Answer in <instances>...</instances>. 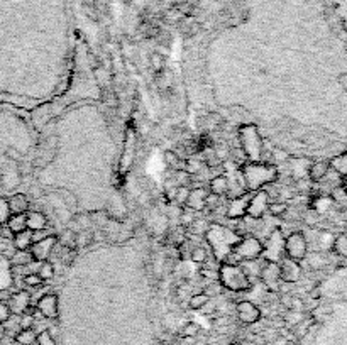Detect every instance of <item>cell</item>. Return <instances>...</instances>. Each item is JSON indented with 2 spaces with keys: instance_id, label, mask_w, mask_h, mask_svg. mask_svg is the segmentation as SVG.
<instances>
[{
  "instance_id": "37",
  "label": "cell",
  "mask_w": 347,
  "mask_h": 345,
  "mask_svg": "<svg viewBox=\"0 0 347 345\" xmlns=\"http://www.w3.org/2000/svg\"><path fill=\"white\" fill-rule=\"evenodd\" d=\"M190 186H178L176 188V195H175V201L178 205H185L188 200V195H190Z\"/></svg>"
},
{
  "instance_id": "13",
  "label": "cell",
  "mask_w": 347,
  "mask_h": 345,
  "mask_svg": "<svg viewBox=\"0 0 347 345\" xmlns=\"http://www.w3.org/2000/svg\"><path fill=\"white\" fill-rule=\"evenodd\" d=\"M249 198H251V191L249 193H242L239 196H234L232 200L229 201L225 208V215L227 219L232 220H242L247 213V205H249Z\"/></svg>"
},
{
  "instance_id": "14",
  "label": "cell",
  "mask_w": 347,
  "mask_h": 345,
  "mask_svg": "<svg viewBox=\"0 0 347 345\" xmlns=\"http://www.w3.org/2000/svg\"><path fill=\"white\" fill-rule=\"evenodd\" d=\"M38 311L41 313V316L48 320H56L58 315H60V310H58V296L55 293H46L39 298L38 305Z\"/></svg>"
},
{
  "instance_id": "36",
  "label": "cell",
  "mask_w": 347,
  "mask_h": 345,
  "mask_svg": "<svg viewBox=\"0 0 347 345\" xmlns=\"http://www.w3.org/2000/svg\"><path fill=\"white\" fill-rule=\"evenodd\" d=\"M32 261H34V259H32V256H31V252H29V250H17V254L12 257V262H14L15 266L29 264V262H32Z\"/></svg>"
},
{
  "instance_id": "9",
  "label": "cell",
  "mask_w": 347,
  "mask_h": 345,
  "mask_svg": "<svg viewBox=\"0 0 347 345\" xmlns=\"http://www.w3.org/2000/svg\"><path fill=\"white\" fill-rule=\"evenodd\" d=\"M270 193L268 190H258V191H253L251 193V198H249V205H247V213L246 217H251L254 220H259L264 217V213L268 212V205H270Z\"/></svg>"
},
{
  "instance_id": "47",
  "label": "cell",
  "mask_w": 347,
  "mask_h": 345,
  "mask_svg": "<svg viewBox=\"0 0 347 345\" xmlns=\"http://www.w3.org/2000/svg\"><path fill=\"white\" fill-rule=\"evenodd\" d=\"M229 345H246V344H242V342H232V344H229Z\"/></svg>"
},
{
  "instance_id": "30",
  "label": "cell",
  "mask_w": 347,
  "mask_h": 345,
  "mask_svg": "<svg viewBox=\"0 0 347 345\" xmlns=\"http://www.w3.org/2000/svg\"><path fill=\"white\" fill-rule=\"evenodd\" d=\"M12 212L9 207V198L5 196H0V225H5L7 220L10 219Z\"/></svg>"
},
{
  "instance_id": "25",
  "label": "cell",
  "mask_w": 347,
  "mask_h": 345,
  "mask_svg": "<svg viewBox=\"0 0 347 345\" xmlns=\"http://www.w3.org/2000/svg\"><path fill=\"white\" fill-rule=\"evenodd\" d=\"M58 242L66 249H76V232L71 229H66L63 232V235L58 239Z\"/></svg>"
},
{
  "instance_id": "29",
  "label": "cell",
  "mask_w": 347,
  "mask_h": 345,
  "mask_svg": "<svg viewBox=\"0 0 347 345\" xmlns=\"http://www.w3.org/2000/svg\"><path fill=\"white\" fill-rule=\"evenodd\" d=\"M268 212H270V215L273 217H283L284 213L288 212V205L283 203V201H270Z\"/></svg>"
},
{
  "instance_id": "26",
  "label": "cell",
  "mask_w": 347,
  "mask_h": 345,
  "mask_svg": "<svg viewBox=\"0 0 347 345\" xmlns=\"http://www.w3.org/2000/svg\"><path fill=\"white\" fill-rule=\"evenodd\" d=\"M208 301H210V296L202 291V293H197L190 298L188 306L192 308V310H202V308H205L207 305H208Z\"/></svg>"
},
{
  "instance_id": "5",
  "label": "cell",
  "mask_w": 347,
  "mask_h": 345,
  "mask_svg": "<svg viewBox=\"0 0 347 345\" xmlns=\"http://www.w3.org/2000/svg\"><path fill=\"white\" fill-rule=\"evenodd\" d=\"M230 256H235L241 262L258 261L263 256V242L254 235L241 237V240L232 247Z\"/></svg>"
},
{
  "instance_id": "27",
  "label": "cell",
  "mask_w": 347,
  "mask_h": 345,
  "mask_svg": "<svg viewBox=\"0 0 347 345\" xmlns=\"http://www.w3.org/2000/svg\"><path fill=\"white\" fill-rule=\"evenodd\" d=\"M332 250L341 257H347V233H342L334 239L332 242Z\"/></svg>"
},
{
  "instance_id": "38",
  "label": "cell",
  "mask_w": 347,
  "mask_h": 345,
  "mask_svg": "<svg viewBox=\"0 0 347 345\" xmlns=\"http://www.w3.org/2000/svg\"><path fill=\"white\" fill-rule=\"evenodd\" d=\"M43 279L39 278V274L38 273H31V274H26L24 276V285L29 286V288H38L43 285Z\"/></svg>"
},
{
  "instance_id": "17",
  "label": "cell",
  "mask_w": 347,
  "mask_h": 345,
  "mask_svg": "<svg viewBox=\"0 0 347 345\" xmlns=\"http://www.w3.org/2000/svg\"><path fill=\"white\" fill-rule=\"evenodd\" d=\"M26 222H27V229L31 232H36V230H43L46 229L48 225V217L44 215L43 212L32 210L26 213Z\"/></svg>"
},
{
  "instance_id": "42",
  "label": "cell",
  "mask_w": 347,
  "mask_h": 345,
  "mask_svg": "<svg viewBox=\"0 0 347 345\" xmlns=\"http://www.w3.org/2000/svg\"><path fill=\"white\" fill-rule=\"evenodd\" d=\"M10 308L7 305V301H0V323H5L10 320Z\"/></svg>"
},
{
  "instance_id": "45",
  "label": "cell",
  "mask_w": 347,
  "mask_h": 345,
  "mask_svg": "<svg viewBox=\"0 0 347 345\" xmlns=\"http://www.w3.org/2000/svg\"><path fill=\"white\" fill-rule=\"evenodd\" d=\"M48 235H51V232L46 230V229L36 230V232H32V244H34V242H38V240H43L44 237H48Z\"/></svg>"
},
{
  "instance_id": "33",
  "label": "cell",
  "mask_w": 347,
  "mask_h": 345,
  "mask_svg": "<svg viewBox=\"0 0 347 345\" xmlns=\"http://www.w3.org/2000/svg\"><path fill=\"white\" fill-rule=\"evenodd\" d=\"M190 259H192V262H195V264H205L207 259H208V252H207L204 247H195L190 252Z\"/></svg>"
},
{
  "instance_id": "32",
  "label": "cell",
  "mask_w": 347,
  "mask_h": 345,
  "mask_svg": "<svg viewBox=\"0 0 347 345\" xmlns=\"http://www.w3.org/2000/svg\"><path fill=\"white\" fill-rule=\"evenodd\" d=\"M92 240H93V235L90 233V230H78L76 232V249L86 247Z\"/></svg>"
},
{
  "instance_id": "18",
  "label": "cell",
  "mask_w": 347,
  "mask_h": 345,
  "mask_svg": "<svg viewBox=\"0 0 347 345\" xmlns=\"http://www.w3.org/2000/svg\"><path fill=\"white\" fill-rule=\"evenodd\" d=\"M208 191L217 196L227 195V193H229V178H225L224 174L213 176L208 181Z\"/></svg>"
},
{
  "instance_id": "4",
  "label": "cell",
  "mask_w": 347,
  "mask_h": 345,
  "mask_svg": "<svg viewBox=\"0 0 347 345\" xmlns=\"http://www.w3.org/2000/svg\"><path fill=\"white\" fill-rule=\"evenodd\" d=\"M239 147L244 151L247 161L251 163H259L263 159V151H264V142L263 137L259 134L258 127L254 124H244L239 127Z\"/></svg>"
},
{
  "instance_id": "46",
  "label": "cell",
  "mask_w": 347,
  "mask_h": 345,
  "mask_svg": "<svg viewBox=\"0 0 347 345\" xmlns=\"http://www.w3.org/2000/svg\"><path fill=\"white\" fill-rule=\"evenodd\" d=\"M5 334H7L5 323H0V342H3V339H5Z\"/></svg>"
},
{
  "instance_id": "39",
  "label": "cell",
  "mask_w": 347,
  "mask_h": 345,
  "mask_svg": "<svg viewBox=\"0 0 347 345\" xmlns=\"http://www.w3.org/2000/svg\"><path fill=\"white\" fill-rule=\"evenodd\" d=\"M198 332H200V327H198V323L195 322H188L187 325L183 327V337H192V339H195V337L198 335Z\"/></svg>"
},
{
  "instance_id": "7",
  "label": "cell",
  "mask_w": 347,
  "mask_h": 345,
  "mask_svg": "<svg viewBox=\"0 0 347 345\" xmlns=\"http://www.w3.org/2000/svg\"><path fill=\"white\" fill-rule=\"evenodd\" d=\"M268 262H279L284 257V237L281 229L276 227L268 237V242L263 244V256Z\"/></svg>"
},
{
  "instance_id": "11",
  "label": "cell",
  "mask_w": 347,
  "mask_h": 345,
  "mask_svg": "<svg viewBox=\"0 0 347 345\" xmlns=\"http://www.w3.org/2000/svg\"><path fill=\"white\" fill-rule=\"evenodd\" d=\"M235 313H237V318L241 323L244 325H254L261 320V310H259L258 305H254L249 299H242L235 305Z\"/></svg>"
},
{
  "instance_id": "19",
  "label": "cell",
  "mask_w": 347,
  "mask_h": 345,
  "mask_svg": "<svg viewBox=\"0 0 347 345\" xmlns=\"http://www.w3.org/2000/svg\"><path fill=\"white\" fill-rule=\"evenodd\" d=\"M329 171L330 166L327 161H315L308 166V176L312 181H322V179H325Z\"/></svg>"
},
{
  "instance_id": "44",
  "label": "cell",
  "mask_w": 347,
  "mask_h": 345,
  "mask_svg": "<svg viewBox=\"0 0 347 345\" xmlns=\"http://www.w3.org/2000/svg\"><path fill=\"white\" fill-rule=\"evenodd\" d=\"M284 320H286L288 323H291V325H296V323H300V320H301V313H298V311H295V310H290L288 311V315L284 316Z\"/></svg>"
},
{
  "instance_id": "21",
  "label": "cell",
  "mask_w": 347,
  "mask_h": 345,
  "mask_svg": "<svg viewBox=\"0 0 347 345\" xmlns=\"http://www.w3.org/2000/svg\"><path fill=\"white\" fill-rule=\"evenodd\" d=\"M7 227L10 229V232L14 233H19L22 230L27 229V222H26V213H12L10 219L7 220Z\"/></svg>"
},
{
  "instance_id": "34",
  "label": "cell",
  "mask_w": 347,
  "mask_h": 345,
  "mask_svg": "<svg viewBox=\"0 0 347 345\" xmlns=\"http://www.w3.org/2000/svg\"><path fill=\"white\" fill-rule=\"evenodd\" d=\"M171 83H173V80H171V73L166 71V69H161V71H158V85H159V88L161 90H169L171 88Z\"/></svg>"
},
{
  "instance_id": "2",
  "label": "cell",
  "mask_w": 347,
  "mask_h": 345,
  "mask_svg": "<svg viewBox=\"0 0 347 345\" xmlns=\"http://www.w3.org/2000/svg\"><path fill=\"white\" fill-rule=\"evenodd\" d=\"M241 172L244 176L246 190L247 191H258L264 186L275 183L278 179V168L270 163H251L247 161L241 166Z\"/></svg>"
},
{
  "instance_id": "24",
  "label": "cell",
  "mask_w": 347,
  "mask_h": 345,
  "mask_svg": "<svg viewBox=\"0 0 347 345\" xmlns=\"http://www.w3.org/2000/svg\"><path fill=\"white\" fill-rule=\"evenodd\" d=\"M329 166L339 176H347V153H341L336 158H332L329 161Z\"/></svg>"
},
{
  "instance_id": "8",
  "label": "cell",
  "mask_w": 347,
  "mask_h": 345,
  "mask_svg": "<svg viewBox=\"0 0 347 345\" xmlns=\"http://www.w3.org/2000/svg\"><path fill=\"white\" fill-rule=\"evenodd\" d=\"M259 279L263 281V285L266 286L268 291L276 293L281 291V276H279V266L278 262H268L264 261L261 266V273H259Z\"/></svg>"
},
{
  "instance_id": "22",
  "label": "cell",
  "mask_w": 347,
  "mask_h": 345,
  "mask_svg": "<svg viewBox=\"0 0 347 345\" xmlns=\"http://www.w3.org/2000/svg\"><path fill=\"white\" fill-rule=\"evenodd\" d=\"M17 345H36L38 342V334L32 328H20L14 337Z\"/></svg>"
},
{
  "instance_id": "12",
  "label": "cell",
  "mask_w": 347,
  "mask_h": 345,
  "mask_svg": "<svg viewBox=\"0 0 347 345\" xmlns=\"http://www.w3.org/2000/svg\"><path fill=\"white\" fill-rule=\"evenodd\" d=\"M279 266V276L284 285H295L300 281L301 278V266L298 261H293V259L284 256L281 261L278 262Z\"/></svg>"
},
{
  "instance_id": "48",
  "label": "cell",
  "mask_w": 347,
  "mask_h": 345,
  "mask_svg": "<svg viewBox=\"0 0 347 345\" xmlns=\"http://www.w3.org/2000/svg\"><path fill=\"white\" fill-rule=\"evenodd\" d=\"M36 345H39V344H36Z\"/></svg>"
},
{
  "instance_id": "28",
  "label": "cell",
  "mask_w": 347,
  "mask_h": 345,
  "mask_svg": "<svg viewBox=\"0 0 347 345\" xmlns=\"http://www.w3.org/2000/svg\"><path fill=\"white\" fill-rule=\"evenodd\" d=\"M39 278L43 279V281H49V279H53V276H55V264H53L51 261H46V262H41V268L38 271Z\"/></svg>"
},
{
  "instance_id": "20",
  "label": "cell",
  "mask_w": 347,
  "mask_h": 345,
  "mask_svg": "<svg viewBox=\"0 0 347 345\" xmlns=\"http://www.w3.org/2000/svg\"><path fill=\"white\" fill-rule=\"evenodd\" d=\"M9 207L12 213H27L29 212V198L24 193H15L9 198Z\"/></svg>"
},
{
  "instance_id": "16",
  "label": "cell",
  "mask_w": 347,
  "mask_h": 345,
  "mask_svg": "<svg viewBox=\"0 0 347 345\" xmlns=\"http://www.w3.org/2000/svg\"><path fill=\"white\" fill-rule=\"evenodd\" d=\"M208 190H205L204 186H197V188H192L190 190V195H188V200L185 203V207L190 208L193 212H200L205 208V201H207V196H208Z\"/></svg>"
},
{
  "instance_id": "40",
  "label": "cell",
  "mask_w": 347,
  "mask_h": 345,
  "mask_svg": "<svg viewBox=\"0 0 347 345\" xmlns=\"http://www.w3.org/2000/svg\"><path fill=\"white\" fill-rule=\"evenodd\" d=\"M151 66L156 69V71H161V69H164V58L159 55V53H152L151 55Z\"/></svg>"
},
{
  "instance_id": "6",
  "label": "cell",
  "mask_w": 347,
  "mask_h": 345,
  "mask_svg": "<svg viewBox=\"0 0 347 345\" xmlns=\"http://www.w3.org/2000/svg\"><path fill=\"white\" fill-rule=\"evenodd\" d=\"M307 254L308 240L303 232H291L288 237H284V256L301 262L303 259H307Z\"/></svg>"
},
{
  "instance_id": "31",
  "label": "cell",
  "mask_w": 347,
  "mask_h": 345,
  "mask_svg": "<svg viewBox=\"0 0 347 345\" xmlns=\"http://www.w3.org/2000/svg\"><path fill=\"white\" fill-rule=\"evenodd\" d=\"M197 220V212H193V210H190V208H181V213H180V222H181V225H183L185 229L190 227V225L193 224V222Z\"/></svg>"
},
{
  "instance_id": "1",
  "label": "cell",
  "mask_w": 347,
  "mask_h": 345,
  "mask_svg": "<svg viewBox=\"0 0 347 345\" xmlns=\"http://www.w3.org/2000/svg\"><path fill=\"white\" fill-rule=\"evenodd\" d=\"M241 237L242 235H239L232 229L220 224H210L205 232V240L210 245V249H212L213 257H215L218 264L225 262L230 257L232 247L241 240Z\"/></svg>"
},
{
  "instance_id": "35",
  "label": "cell",
  "mask_w": 347,
  "mask_h": 345,
  "mask_svg": "<svg viewBox=\"0 0 347 345\" xmlns=\"http://www.w3.org/2000/svg\"><path fill=\"white\" fill-rule=\"evenodd\" d=\"M208 225H210V222H207L205 219H202V220H198V217H197V220L193 222L190 227H187L188 232H192V233H204L205 235V232H207V229H208Z\"/></svg>"
},
{
  "instance_id": "43",
  "label": "cell",
  "mask_w": 347,
  "mask_h": 345,
  "mask_svg": "<svg viewBox=\"0 0 347 345\" xmlns=\"http://www.w3.org/2000/svg\"><path fill=\"white\" fill-rule=\"evenodd\" d=\"M164 159H166V163L169 164V166H178V163H180V158H178V154L176 153H173V151H166L164 153Z\"/></svg>"
},
{
  "instance_id": "10",
  "label": "cell",
  "mask_w": 347,
  "mask_h": 345,
  "mask_svg": "<svg viewBox=\"0 0 347 345\" xmlns=\"http://www.w3.org/2000/svg\"><path fill=\"white\" fill-rule=\"evenodd\" d=\"M56 245H58V237L55 233H51V235L44 237L43 240L34 242L31 245V249H29V252H31V256L36 262H46L51 259Z\"/></svg>"
},
{
  "instance_id": "41",
  "label": "cell",
  "mask_w": 347,
  "mask_h": 345,
  "mask_svg": "<svg viewBox=\"0 0 347 345\" xmlns=\"http://www.w3.org/2000/svg\"><path fill=\"white\" fill-rule=\"evenodd\" d=\"M90 222L95 225H98V227H105V224H107V215H105V212H95L90 215Z\"/></svg>"
},
{
  "instance_id": "15",
  "label": "cell",
  "mask_w": 347,
  "mask_h": 345,
  "mask_svg": "<svg viewBox=\"0 0 347 345\" xmlns=\"http://www.w3.org/2000/svg\"><path fill=\"white\" fill-rule=\"evenodd\" d=\"M7 305H9L12 315H24L29 310V306H31V294L27 291H17V293H14L9 298Z\"/></svg>"
},
{
  "instance_id": "3",
  "label": "cell",
  "mask_w": 347,
  "mask_h": 345,
  "mask_svg": "<svg viewBox=\"0 0 347 345\" xmlns=\"http://www.w3.org/2000/svg\"><path fill=\"white\" fill-rule=\"evenodd\" d=\"M218 283L224 289L232 293H241L253 288V281L246 274L244 268L234 262H222L218 266Z\"/></svg>"
},
{
  "instance_id": "23",
  "label": "cell",
  "mask_w": 347,
  "mask_h": 345,
  "mask_svg": "<svg viewBox=\"0 0 347 345\" xmlns=\"http://www.w3.org/2000/svg\"><path fill=\"white\" fill-rule=\"evenodd\" d=\"M12 240H14V245L17 250H29L32 245V232L29 229H26V230H22V232L15 233Z\"/></svg>"
}]
</instances>
